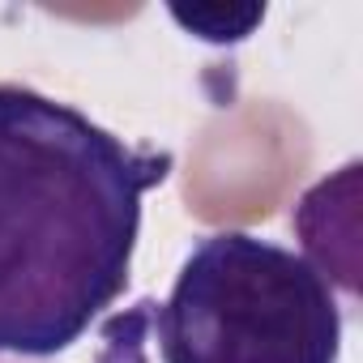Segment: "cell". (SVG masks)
I'll use <instances>...</instances> for the list:
<instances>
[{
	"mask_svg": "<svg viewBox=\"0 0 363 363\" xmlns=\"http://www.w3.org/2000/svg\"><path fill=\"white\" fill-rule=\"evenodd\" d=\"M0 363H26V359H0Z\"/></svg>",
	"mask_w": 363,
	"mask_h": 363,
	"instance_id": "4",
	"label": "cell"
},
{
	"mask_svg": "<svg viewBox=\"0 0 363 363\" xmlns=\"http://www.w3.org/2000/svg\"><path fill=\"white\" fill-rule=\"evenodd\" d=\"M171 22L179 30H189L201 43L227 48V43H244L261 22H265V5H193V9H171Z\"/></svg>",
	"mask_w": 363,
	"mask_h": 363,
	"instance_id": "3",
	"label": "cell"
},
{
	"mask_svg": "<svg viewBox=\"0 0 363 363\" xmlns=\"http://www.w3.org/2000/svg\"><path fill=\"white\" fill-rule=\"evenodd\" d=\"M154 337L162 363H337L342 303L308 257L214 231L179 261Z\"/></svg>",
	"mask_w": 363,
	"mask_h": 363,
	"instance_id": "2",
	"label": "cell"
},
{
	"mask_svg": "<svg viewBox=\"0 0 363 363\" xmlns=\"http://www.w3.org/2000/svg\"><path fill=\"white\" fill-rule=\"evenodd\" d=\"M167 175V150L0 82V359H52L90 333L128 286L141 201Z\"/></svg>",
	"mask_w": 363,
	"mask_h": 363,
	"instance_id": "1",
	"label": "cell"
}]
</instances>
